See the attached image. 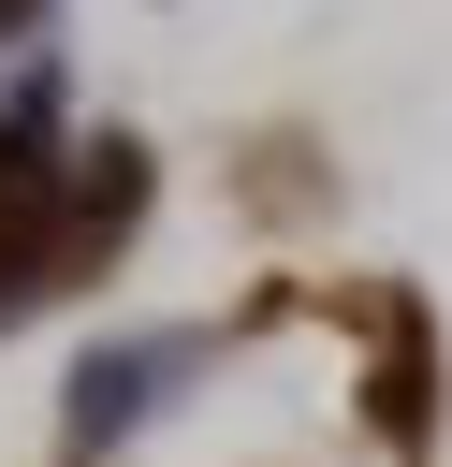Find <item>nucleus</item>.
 Returning a JSON list of instances; mask_svg holds the SVG:
<instances>
[{
  "instance_id": "obj_1",
  "label": "nucleus",
  "mask_w": 452,
  "mask_h": 467,
  "mask_svg": "<svg viewBox=\"0 0 452 467\" xmlns=\"http://www.w3.org/2000/svg\"><path fill=\"white\" fill-rule=\"evenodd\" d=\"M175 379H190V350H175V336H146V350H102V365L73 379V438H131V423H146Z\"/></svg>"
}]
</instances>
